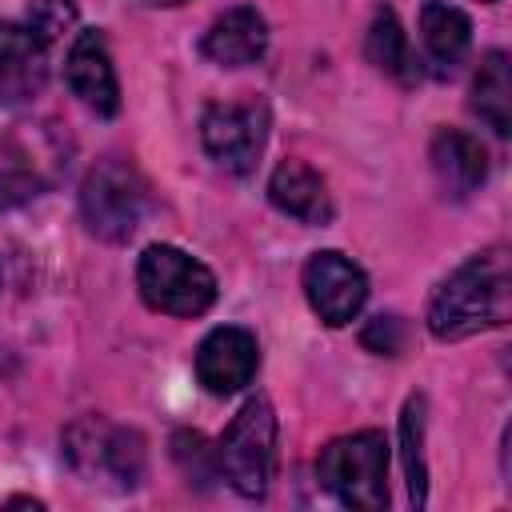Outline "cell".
Returning <instances> with one entry per match:
<instances>
[{"mask_svg": "<svg viewBox=\"0 0 512 512\" xmlns=\"http://www.w3.org/2000/svg\"><path fill=\"white\" fill-rule=\"evenodd\" d=\"M512 312V268L504 248H488L464 260L428 304V332L436 340H464L484 328L508 324Z\"/></svg>", "mask_w": 512, "mask_h": 512, "instance_id": "cell-1", "label": "cell"}, {"mask_svg": "<svg viewBox=\"0 0 512 512\" xmlns=\"http://www.w3.org/2000/svg\"><path fill=\"white\" fill-rule=\"evenodd\" d=\"M320 484L356 512H380L388 504V440L376 428L336 436L316 460Z\"/></svg>", "mask_w": 512, "mask_h": 512, "instance_id": "cell-2", "label": "cell"}, {"mask_svg": "<svg viewBox=\"0 0 512 512\" xmlns=\"http://www.w3.org/2000/svg\"><path fill=\"white\" fill-rule=\"evenodd\" d=\"M276 464V416L264 396H252L216 444V472L240 496H264Z\"/></svg>", "mask_w": 512, "mask_h": 512, "instance_id": "cell-3", "label": "cell"}, {"mask_svg": "<svg viewBox=\"0 0 512 512\" xmlns=\"http://www.w3.org/2000/svg\"><path fill=\"white\" fill-rule=\"evenodd\" d=\"M136 284L148 308L168 312V316H200L216 300V276L188 252L172 244H152L144 248L136 264Z\"/></svg>", "mask_w": 512, "mask_h": 512, "instance_id": "cell-4", "label": "cell"}, {"mask_svg": "<svg viewBox=\"0 0 512 512\" xmlns=\"http://www.w3.org/2000/svg\"><path fill=\"white\" fill-rule=\"evenodd\" d=\"M80 212H84V224L92 236H100L108 244L128 240L144 212V184H140L136 168L116 156L92 164L80 184Z\"/></svg>", "mask_w": 512, "mask_h": 512, "instance_id": "cell-5", "label": "cell"}, {"mask_svg": "<svg viewBox=\"0 0 512 512\" xmlns=\"http://www.w3.org/2000/svg\"><path fill=\"white\" fill-rule=\"evenodd\" d=\"M204 152L224 172H252L268 144V108L264 104H212L200 120Z\"/></svg>", "mask_w": 512, "mask_h": 512, "instance_id": "cell-6", "label": "cell"}, {"mask_svg": "<svg viewBox=\"0 0 512 512\" xmlns=\"http://www.w3.org/2000/svg\"><path fill=\"white\" fill-rule=\"evenodd\" d=\"M304 296L328 328H340L364 308L368 280L344 252H312V260L304 264Z\"/></svg>", "mask_w": 512, "mask_h": 512, "instance_id": "cell-7", "label": "cell"}, {"mask_svg": "<svg viewBox=\"0 0 512 512\" xmlns=\"http://www.w3.org/2000/svg\"><path fill=\"white\" fill-rule=\"evenodd\" d=\"M260 368V348L248 328H212L196 348V380L212 396H232L244 384H252Z\"/></svg>", "mask_w": 512, "mask_h": 512, "instance_id": "cell-8", "label": "cell"}, {"mask_svg": "<svg viewBox=\"0 0 512 512\" xmlns=\"http://www.w3.org/2000/svg\"><path fill=\"white\" fill-rule=\"evenodd\" d=\"M48 84V44L28 24H0V108L28 104Z\"/></svg>", "mask_w": 512, "mask_h": 512, "instance_id": "cell-9", "label": "cell"}, {"mask_svg": "<svg viewBox=\"0 0 512 512\" xmlns=\"http://www.w3.org/2000/svg\"><path fill=\"white\" fill-rule=\"evenodd\" d=\"M64 80L72 96H80V104L92 108L96 116L120 112V84H116V68H112V56L100 32H80L72 40L68 60H64Z\"/></svg>", "mask_w": 512, "mask_h": 512, "instance_id": "cell-10", "label": "cell"}, {"mask_svg": "<svg viewBox=\"0 0 512 512\" xmlns=\"http://www.w3.org/2000/svg\"><path fill=\"white\" fill-rule=\"evenodd\" d=\"M268 48V24L256 8L240 4V8H228L224 16L212 20V28L204 32L200 40V52L220 64V68H244V64H256Z\"/></svg>", "mask_w": 512, "mask_h": 512, "instance_id": "cell-11", "label": "cell"}, {"mask_svg": "<svg viewBox=\"0 0 512 512\" xmlns=\"http://www.w3.org/2000/svg\"><path fill=\"white\" fill-rule=\"evenodd\" d=\"M428 160H432V172H436L444 196H452V200L472 196L484 184V176H488V152H484V144L476 136L460 132V128H440L432 136Z\"/></svg>", "mask_w": 512, "mask_h": 512, "instance_id": "cell-12", "label": "cell"}, {"mask_svg": "<svg viewBox=\"0 0 512 512\" xmlns=\"http://www.w3.org/2000/svg\"><path fill=\"white\" fill-rule=\"evenodd\" d=\"M268 196L272 204L300 220V224H328L332 220V196H328V184L320 180V172H312L304 160H284L276 164L272 180H268Z\"/></svg>", "mask_w": 512, "mask_h": 512, "instance_id": "cell-13", "label": "cell"}, {"mask_svg": "<svg viewBox=\"0 0 512 512\" xmlns=\"http://www.w3.org/2000/svg\"><path fill=\"white\" fill-rule=\"evenodd\" d=\"M420 36H424V48L428 56L440 64V68H456L472 44V24L468 16L448 4V0H428L420 8Z\"/></svg>", "mask_w": 512, "mask_h": 512, "instance_id": "cell-14", "label": "cell"}, {"mask_svg": "<svg viewBox=\"0 0 512 512\" xmlns=\"http://www.w3.org/2000/svg\"><path fill=\"white\" fill-rule=\"evenodd\" d=\"M472 112L496 132H512V68L504 52H488L480 60V72L472 80Z\"/></svg>", "mask_w": 512, "mask_h": 512, "instance_id": "cell-15", "label": "cell"}, {"mask_svg": "<svg viewBox=\"0 0 512 512\" xmlns=\"http://www.w3.org/2000/svg\"><path fill=\"white\" fill-rule=\"evenodd\" d=\"M364 52H368V60H372L384 76H392V80H400V84H412V80L420 76V72H416V60H412V48H408V36H404V28H400V20H396L392 8H380V12L372 16Z\"/></svg>", "mask_w": 512, "mask_h": 512, "instance_id": "cell-16", "label": "cell"}, {"mask_svg": "<svg viewBox=\"0 0 512 512\" xmlns=\"http://www.w3.org/2000/svg\"><path fill=\"white\" fill-rule=\"evenodd\" d=\"M88 452V460L96 464L100 460V472L104 476H112V480H120V484H136L140 480V472H144V440L136 436V432H128V428H104L96 440H92V448H84Z\"/></svg>", "mask_w": 512, "mask_h": 512, "instance_id": "cell-17", "label": "cell"}, {"mask_svg": "<svg viewBox=\"0 0 512 512\" xmlns=\"http://www.w3.org/2000/svg\"><path fill=\"white\" fill-rule=\"evenodd\" d=\"M400 452H404V472H408V496L420 508L424 488H428V468H424V396H408L404 416H400Z\"/></svg>", "mask_w": 512, "mask_h": 512, "instance_id": "cell-18", "label": "cell"}, {"mask_svg": "<svg viewBox=\"0 0 512 512\" xmlns=\"http://www.w3.org/2000/svg\"><path fill=\"white\" fill-rule=\"evenodd\" d=\"M72 24H76V4L72 0H32L28 4V28L44 44L60 40L64 32H72Z\"/></svg>", "mask_w": 512, "mask_h": 512, "instance_id": "cell-19", "label": "cell"}, {"mask_svg": "<svg viewBox=\"0 0 512 512\" xmlns=\"http://www.w3.org/2000/svg\"><path fill=\"white\" fill-rule=\"evenodd\" d=\"M172 452H176V460L184 464V472H188L192 480L220 476V472H216V448H208L200 432H180V436L172 440Z\"/></svg>", "mask_w": 512, "mask_h": 512, "instance_id": "cell-20", "label": "cell"}, {"mask_svg": "<svg viewBox=\"0 0 512 512\" xmlns=\"http://www.w3.org/2000/svg\"><path fill=\"white\" fill-rule=\"evenodd\" d=\"M404 340H408V328H404L400 316H376L360 332V344L372 348V352H380V356H400L404 352Z\"/></svg>", "mask_w": 512, "mask_h": 512, "instance_id": "cell-21", "label": "cell"}, {"mask_svg": "<svg viewBox=\"0 0 512 512\" xmlns=\"http://www.w3.org/2000/svg\"><path fill=\"white\" fill-rule=\"evenodd\" d=\"M148 4H164V8H172V4H184V0H148Z\"/></svg>", "mask_w": 512, "mask_h": 512, "instance_id": "cell-22", "label": "cell"}, {"mask_svg": "<svg viewBox=\"0 0 512 512\" xmlns=\"http://www.w3.org/2000/svg\"><path fill=\"white\" fill-rule=\"evenodd\" d=\"M484 4H496V0H484Z\"/></svg>", "mask_w": 512, "mask_h": 512, "instance_id": "cell-23", "label": "cell"}]
</instances>
